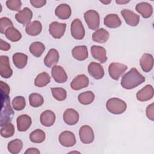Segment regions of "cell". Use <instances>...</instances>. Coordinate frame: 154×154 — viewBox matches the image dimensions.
I'll use <instances>...</instances> for the list:
<instances>
[{"mask_svg":"<svg viewBox=\"0 0 154 154\" xmlns=\"http://www.w3.org/2000/svg\"><path fill=\"white\" fill-rule=\"evenodd\" d=\"M145 81V78L135 68H132L125 73L122 78L121 85L123 88L131 90L143 84Z\"/></svg>","mask_w":154,"mask_h":154,"instance_id":"6da1fadb","label":"cell"},{"mask_svg":"<svg viewBox=\"0 0 154 154\" xmlns=\"http://www.w3.org/2000/svg\"><path fill=\"white\" fill-rule=\"evenodd\" d=\"M9 94L1 91V123L0 126H2L11 121L14 111H13L11 105Z\"/></svg>","mask_w":154,"mask_h":154,"instance_id":"7a4b0ae2","label":"cell"},{"mask_svg":"<svg viewBox=\"0 0 154 154\" xmlns=\"http://www.w3.org/2000/svg\"><path fill=\"white\" fill-rule=\"evenodd\" d=\"M106 107L109 112L114 114H120L126 111L127 105L123 100L112 97L107 100Z\"/></svg>","mask_w":154,"mask_h":154,"instance_id":"3957f363","label":"cell"},{"mask_svg":"<svg viewBox=\"0 0 154 154\" xmlns=\"http://www.w3.org/2000/svg\"><path fill=\"white\" fill-rule=\"evenodd\" d=\"M84 19L88 28L93 30H97L100 25V17L97 11L90 10L85 12Z\"/></svg>","mask_w":154,"mask_h":154,"instance_id":"277c9868","label":"cell"},{"mask_svg":"<svg viewBox=\"0 0 154 154\" xmlns=\"http://www.w3.org/2000/svg\"><path fill=\"white\" fill-rule=\"evenodd\" d=\"M127 69L128 66L124 64L112 63L108 67V73L112 79L117 81Z\"/></svg>","mask_w":154,"mask_h":154,"instance_id":"5b68a950","label":"cell"},{"mask_svg":"<svg viewBox=\"0 0 154 154\" xmlns=\"http://www.w3.org/2000/svg\"><path fill=\"white\" fill-rule=\"evenodd\" d=\"M70 32L72 37L76 40H82L85 35V29L79 19H75L71 23Z\"/></svg>","mask_w":154,"mask_h":154,"instance_id":"8992f818","label":"cell"},{"mask_svg":"<svg viewBox=\"0 0 154 154\" xmlns=\"http://www.w3.org/2000/svg\"><path fill=\"white\" fill-rule=\"evenodd\" d=\"M66 28V24L64 23H59L53 22L49 25V33L54 38L59 39L64 34Z\"/></svg>","mask_w":154,"mask_h":154,"instance_id":"52a82bcc","label":"cell"},{"mask_svg":"<svg viewBox=\"0 0 154 154\" xmlns=\"http://www.w3.org/2000/svg\"><path fill=\"white\" fill-rule=\"evenodd\" d=\"M79 138L84 144L91 143L94 138V132L92 128L88 125H84L81 127L79 131Z\"/></svg>","mask_w":154,"mask_h":154,"instance_id":"ba28073f","label":"cell"},{"mask_svg":"<svg viewBox=\"0 0 154 154\" xmlns=\"http://www.w3.org/2000/svg\"><path fill=\"white\" fill-rule=\"evenodd\" d=\"M13 74V70L10 67L9 58L6 55L0 57V75L3 78H9Z\"/></svg>","mask_w":154,"mask_h":154,"instance_id":"9c48e42d","label":"cell"},{"mask_svg":"<svg viewBox=\"0 0 154 154\" xmlns=\"http://www.w3.org/2000/svg\"><path fill=\"white\" fill-rule=\"evenodd\" d=\"M60 143L64 147H72L76 144V138L74 134L66 131L60 134L58 138Z\"/></svg>","mask_w":154,"mask_h":154,"instance_id":"30bf717a","label":"cell"},{"mask_svg":"<svg viewBox=\"0 0 154 154\" xmlns=\"http://www.w3.org/2000/svg\"><path fill=\"white\" fill-rule=\"evenodd\" d=\"M32 17V12L28 7H25L20 11H18L15 15L16 20L23 25L29 23Z\"/></svg>","mask_w":154,"mask_h":154,"instance_id":"8fae6325","label":"cell"},{"mask_svg":"<svg viewBox=\"0 0 154 154\" xmlns=\"http://www.w3.org/2000/svg\"><path fill=\"white\" fill-rule=\"evenodd\" d=\"M121 14L128 25L135 26L138 24L140 22V16L132 11L128 9H123L122 10Z\"/></svg>","mask_w":154,"mask_h":154,"instance_id":"7c38bea8","label":"cell"},{"mask_svg":"<svg viewBox=\"0 0 154 154\" xmlns=\"http://www.w3.org/2000/svg\"><path fill=\"white\" fill-rule=\"evenodd\" d=\"M89 84L88 78L84 75H79L76 76L71 82L70 87L74 90H79L87 87Z\"/></svg>","mask_w":154,"mask_h":154,"instance_id":"4fadbf2b","label":"cell"},{"mask_svg":"<svg viewBox=\"0 0 154 154\" xmlns=\"http://www.w3.org/2000/svg\"><path fill=\"white\" fill-rule=\"evenodd\" d=\"M88 72L91 76L96 79H100L104 76L103 67L97 63L91 62L88 66Z\"/></svg>","mask_w":154,"mask_h":154,"instance_id":"5bb4252c","label":"cell"},{"mask_svg":"<svg viewBox=\"0 0 154 154\" xmlns=\"http://www.w3.org/2000/svg\"><path fill=\"white\" fill-rule=\"evenodd\" d=\"M92 57L101 63H105L107 61L106 51L103 47L93 45L91 47Z\"/></svg>","mask_w":154,"mask_h":154,"instance_id":"9a60e30c","label":"cell"},{"mask_svg":"<svg viewBox=\"0 0 154 154\" xmlns=\"http://www.w3.org/2000/svg\"><path fill=\"white\" fill-rule=\"evenodd\" d=\"M51 75L57 83H64L67 80V75L64 69L60 66H54L51 70Z\"/></svg>","mask_w":154,"mask_h":154,"instance_id":"2e32d148","label":"cell"},{"mask_svg":"<svg viewBox=\"0 0 154 154\" xmlns=\"http://www.w3.org/2000/svg\"><path fill=\"white\" fill-rule=\"evenodd\" d=\"M153 88L151 85H146L138 91L136 94L137 99L141 102H146L151 99L153 96Z\"/></svg>","mask_w":154,"mask_h":154,"instance_id":"e0dca14e","label":"cell"},{"mask_svg":"<svg viewBox=\"0 0 154 154\" xmlns=\"http://www.w3.org/2000/svg\"><path fill=\"white\" fill-rule=\"evenodd\" d=\"M78 112L73 108L67 109L63 114V120L64 122L68 125H75L79 120Z\"/></svg>","mask_w":154,"mask_h":154,"instance_id":"ac0fdd59","label":"cell"},{"mask_svg":"<svg viewBox=\"0 0 154 154\" xmlns=\"http://www.w3.org/2000/svg\"><path fill=\"white\" fill-rule=\"evenodd\" d=\"M59 60V54L57 50L55 49H51L49 51L48 53L46 54L44 58L45 65L51 68L54 66Z\"/></svg>","mask_w":154,"mask_h":154,"instance_id":"d6986e66","label":"cell"},{"mask_svg":"<svg viewBox=\"0 0 154 154\" xmlns=\"http://www.w3.org/2000/svg\"><path fill=\"white\" fill-rule=\"evenodd\" d=\"M55 13L59 19L65 20L70 17L72 10L68 4H61L57 7L55 10Z\"/></svg>","mask_w":154,"mask_h":154,"instance_id":"ffe728a7","label":"cell"},{"mask_svg":"<svg viewBox=\"0 0 154 154\" xmlns=\"http://www.w3.org/2000/svg\"><path fill=\"white\" fill-rule=\"evenodd\" d=\"M40 121L42 125L46 127H50L54 125L55 121V114L51 110H46L41 114Z\"/></svg>","mask_w":154,"mask_h":154,"instance_id":"44dd1931","label":"cell"},{"mask_svg":"<svg viewBox=\"0 0 154 154\" xmlns=\"http://www.w3.org/2000/svg\"><path fill=\"white\" fill-rule=\"evenodd\" d=\"M16 122L17 129L20 132H25L28 130L32 123L31 118L26 114H22L19 116L17 118Z\"/></svg>","mask_w":154,"mask_h":154,"instance_id":"7402d4cb","label":"cell"},{"mask_svg":"<svg viewBox=\"0 0 154 154\" xmlns=\"http://www.w3.org/2000/svg\"><path fill=\"white\" fill-rule=\"evenodd\" d=\"M140 66L144 72H149L153 66V58L150 54H144L140 60Z\"/></svg>","mask_w":154,"mask_h":154,"instance_id":"603a6c76","label":"cell"},{"mask_svg":"<svg viewBox=\"0 0 154 154\" xmlns=\"http://www.w3.org/2000/svg\"><path fill=\"white\" fill-rule=\"evenodd\" d=\"M135 10L144 18L150 17L153 13L152 6L146 2H142L137 4L135 7Z\"/></svg>","mask_w":154,"mask_h":154,"instance_id":"cb8c5ba5","label":"cell"},{"mask_svg":"<svg viewBox=\"0 0 154 154\" xmlns=\"http://www.w3.org/2000/svg\"><path fill=\"white\" fill-rule=\"evenodd\" d=\"M72 54L73 58L79 61H84L87 58L88 54L86 46H76L73 48Z\"/></svg>","mask_w":154,"mask_h":154,"instance_id":"d4e9b609","label":"cell"},{"mask_svg":"<svg viewBox=\"0 0 154 154\" xmlns=\"http://www.w3.org/2000/svg\"><path fill=\"white\" fill-rule=\"evenodd\" d=\"M104 25L110 28L119 27L122 24V21L119 16L116 14H109L104 17Z\"/></svg>","mask_w":154,"mask_h":154,"instance_id":"484cf974","label":"cell"},{"mask_svg":"<svg viewBox=\"0 0 154 154\" xmlns=\"http://www.w3.org/2000/svg\"><path fill=\"white\" fill-rule=\"evenodd\" d=\"M109 37V34L108 31L102 28L97 29V30H96L95 32L93 33L92 39L95 42L104 43L108 40Z\"/></svg>","mask_w":154,"mask_h":154,"instance_id":"4316f807","label":"cell"},{"mask_svg":"<svg viewBox=\"0 0 154 154\" xmlns=\"http://www.w3.org/2000/svg\"><path fill=\"white\" fill-rule=\"evenodd\" d=\"M42 30V25L40 22L34 20L28 24L25 28V31L27 34L31 36L38 35Z\"/></svg>","mask_w":154,"mask_h":154,"instance_id":"83f0119b","label":"cell"},{"mask_svg":"<svg viewBox=\"0 0 154 154\" xmlns=\"http://www.w3.org/2000/svg\"><path fill=\"white\" fill-rule=\"evenodd\" d=\"M28 56L23 53L17 52L13 55V61L14 66L19 69L25 67L27 64Z\"/></svg>","mask_w":154,"mask_h":154,"instance_id":"f1b7e54d","label":"cell"},{"mask_svg":"<svg viewBox=\"0 0 154 154\" xmlns=\"http://www.w3.org/2000/svg\"><path fill=\"white\" fill-rule=\"evenodd\" d=\"M45 50V46L42 42H35L31 44L29 51L35 57H40Z\"/></svg>","mask_w":154,"mask_h":154,"instance_id":"f546056e","label":"cell"},{"mask_svg":"<svg viewBox=\"0 0 154 154\" xmlns=\"http://www.w3.org/2000/svg\"><path fill=\"white\" fill-rule=\"evenodd\" d=\"M5 35L9 40L15 42L20 40L22 35L20 32L14 26L10 27L5 31Z\"/></svg>","mask_w":154,"mask_h":154,"instance_id":"4dcf8cb0","label":"cell"},{"mask_svg":"<svg viewBox=\"0 0 154 154\" xmlns=\"http://www.w3.org/2000/svg\"><path fill=\"white\" fill-rule=\"evenodd\" d=\"M51 77L48 73L42 72L39 73L34 80V85L37 87H43L50 82Z\"/></svg>","mask_w":154,"mask_h":154,"instance_id":"1f68e13d","label":"cell"},{"mask_svg":"<svg viewBox=\"0 0 154 154\" xmlns=\"http://www.w3.org/2000/svg\"><path fill=\"white\" fill-rule=\"evenodd\" d=\"M23 147V143L19 139H14L10 141L8 144V150L13 154L19 153Z\"/></svg>","mask_w":154,"mask_h":154,"instance_id":"d6a6232c","label":"cell"},{"mask_svg":"<svg viewBox=\"0 0 154 154\" xmlns=\"http://www.w3.org/2000/svg\"><path fill=\"white\" fill-rule=\"evenodd\" d=\"M46 135L43 131L37 129L33 131L29 135V139L34 143H41L45 140Z\"/></svg>","mask_w":154,"mask_h":154,"instance_id":"836d02e7","label":"cell"},{"mask_svg":"<svg viewBox=\"0 0 154 154\" xmlns=\"http://www.w3.org/2000/svg\"><path fill=\"white\" fill-rule=\"evenodd\" d=\"M94 94L91 91L81 93L78 96V101L82 105H88L91 103L94 99Z\"/></svg>","mask_w":154,"mask_h":154,"instance_id":"e575fe53","label":"cell"},{"mask_svg":"<svg viewBox=\"0 0 154 154\" xmlns=\"http://www.w3.org/2000/svg\"><path fill=\"white\" fill-rule=\"evenodd\" d=\"M29 102L31 106L36 108L40 106L44 102V99L42 96L38 93H33L29 96Z\"/></svg>","mask_w":154,"mask_h":154,"instance_id":"d590c367","label":"cell"},{"mask_svg":"<svg viewBox=\"0 0 154 154\" xmlns=\"http://www.w3.org/2000/svg\"><path fill=\"white\" fill-rule=\"evenodd\" d=\"M51 92L53 97L58 101H63L66 99L67 92L65 89L60 87L51 88Z\"/></svg>","mask_w":154,"mask_h":154,"instance_id":"8d00e7d4","label":"cell"},{"mask_svg":"<svg viewBox=\"0 0 154 154\" xmlns=\"http://www.w3.org/2000/svg\"><path fill=\"white\" fill-rule=\"evenodd\" d=\"M14 134V127L11 123H8L1 128V135L4 138L12 137Z\"/></svg>","mask_w":154,"mask_h":154,"instance_id":"74e56055","label":"cell"},{"mask_svg":"<svg viewBox=\"0 0 154 154\" xmlns=\"http://www.w3.org/2000/svg\"><path fill=\"white\" fill-rule=\"evenodd\" d=\"M26 105V101L24 97L19 96L15 97L12 100V106L14 110L21 111L23 109Z\"/></svg>","mask_w":154,"mask_h":154,"instance_id":"f35d334b","label":"cell"},{"mask_svg":"<svg viewBox=\"0 0 154 154\" xmlns=\"http://www.w3.org/2000/svg\"><path fill=\"white\" fill-rule=\"evenodd\" d=\"M11 26H13V24L9 18L2 17L0 19V32L1 34H4L6 29Z\"/></svg>","mask_w":154,"mask_h":154,"instance_id":"ab89813d","label":"cell"},{"mask_svg":"<svg viewBox=\"0 0 154 154\" xmlns=\"http://www.w3.org/2000/svg\"><path fill=\"white\" fill-rule=\"evenodd\" d=\"M6 5L11 10L20 11L22 2L20 0H8L6 1Z\"/></svg>","mask_w":154,"mask_h":154,"instance_id":"60d3db41","label":"cell"},{"mask_svg":"<svg viewBox=\"0 0 154 154\" xmlns=\"http://www.w3.org/2000/svg\"><path fill=\"white\" fill-rule=\"evenodd\" d=\"M154 104L153 103L149 105L146 108V116L149 119L152 121L154 120Z\"/></svg>","mask_w":154,"mask_h":154,"instance_id":"b9f144b4","label":"cell"},{"mask_svg":"<svg viewBox=\"0 0 154 154\" xmlns=\"http://www.w3.org/2000/svg\"><path fill=\"white\" fill-rule=\"evenodd\" d=\"M30 3L35 8H40L46 4V1H45V0H31Z\"/></svg>","mask_w":154,"mask_h":154,"instance_id":"7bdbcfd3","label":"cell"},{"mask_svg":"<svg viewBox=\"0 0 154 154\" xmlns=\"http://www.w3.org/2000/svg\"><path fill=\"white\" fill-rule=\"evenodd\" d=\"M0 85H1V91L4 92L7 94H9L10 89V87L8 86V85L7 84H6L5 82H4L3 81H1Z\"/></svg>","mask_w":154,"mask_h":154,"instance_id":"ee69618b","label":"cell"},{"mask_svg":"<svg viewBox=\"0 0 154 154\" xmlns=\"http://www.w3.org/2000/svg\"><path fill=\"white\" fill-rule=\"evenodd\" d=\"M0 49L2 51H8L10 49V45L7 42L4 41L2 39H0Z\"/></svg>","mask_w":154,"mask_h":154,"instance_id":"f6af8a7d","label":"cell"},{"mask_svg":"<svg viewBox=\"0 0 154 154\" xmlns=\"http://www.w3.org/2000/svg\"><path fill=\"white\" fill-rule=\"evenodd\" d=\"M40 151L37 148H28L25 152V154H40Z\"/></svg>","mask_w":154,"mask_h":154,"instance_id":"bcb514c9","label":"cell"},{"mask_svg":"<svg viewBox=\"0 0 154 154\" xmlns=\"http://www.w3.org/2000/svg\"><path fill=\"white\" fill-rule=\"evenodd\" d=\"M116 3L119 4H126L128 3L129 2V1H116Z\"/></svg>","mask_w":154,"mask_h":154,"instance_id":"7dc6e473","label":"cell"},{"mask_svg":"<svg viewBox=\"0 0 154 154\" xmlns=\"http://www.w3.org/2000/svg\"><path fill=\"white\" fill-rule=\"evenodd\" d=\"M100 2H102V3H103V4H109V3H110L111 2V1H108V2H105V1H100Z\"/></svg>","mask_w":154,"mask_h":154,"instance_id":"c3c4849f","label":"cell"}]
</instances>
